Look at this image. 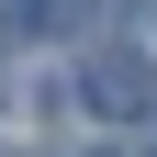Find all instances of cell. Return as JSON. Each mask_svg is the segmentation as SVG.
Instances as JSON below:
<instances>
[]
</instances>
